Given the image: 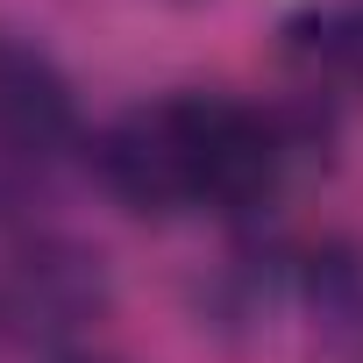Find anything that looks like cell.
<instances>
[{
	"label": "cell",
	"mask_w": 363,
	"mask_h": 363,
	"mask_svg": "<svg viewBox=\"0 0 363 363\" xmlns=\"http://www.w3.org/2000/svg\"><path fill=\"white\" fill-rule=\"evenodd\" d=\"M292 164V135L235 93H164L93 135V178L128 214H257Z\"/></svg>",
	"instance_id": "1"
},
{
	"label": "cell",
	"mask_w": 363,
	"mask_h": 363,
	"mask_svg": "<svg viewBox=\"0 0 363 363\" xmlns=\"http://www.w3.org/2000/svg\"><path fill=\"white\" fill-rule=\"evenodd\" d=\"M72 135H79V114L57 65L0 36V200H22L50 171V157L72 150Z\"/></svg>",
	"instance_id": "2"
},
{
	"label": "cell",
	"mask_w": 363,
	"mask_h": 363,
	"mask_svg": "<svg viewBox=\"0 0 363 363\" xmlns=\"http://www.w3.org/2000/svg\"><path fill=\"white\" fill-rule=\"evenodd\" d=\"M285 43L299 65L363 86V0H320V8L285 22Z\"/></svg>",
	"instance_id": "3"
},
{
	"label": "cell",
	"mask_w": 363,
	"mask_h": 363,
	"mask_svg": "<svg viewBox=\"0 0 363 363\" xmlns=\"http://www.w3.org/2000/svg\"><path fill=\"white\" fill-rule=\"evenodd\" d=\"M79 363H100V356H79Z\"/></svg>",
	"instance_id": "4"
}]
</instances>
